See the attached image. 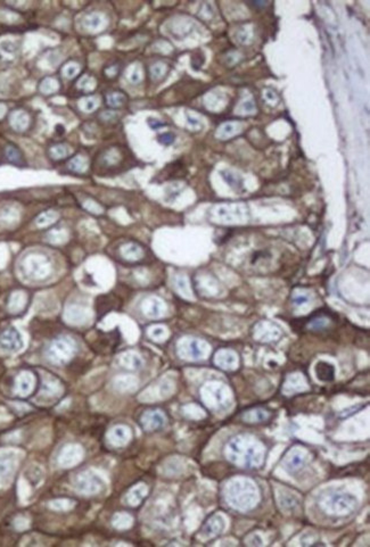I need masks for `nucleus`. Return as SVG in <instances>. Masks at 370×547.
Returning <instances> with one entry per match:
<instances>
[{"instance_id":"4","label":"nucleus","mask_w":370,"mask_h":547,"mask_svg":"<svg viewBox=\"0 0 370 547\" xmlns=\"http://www.w3.org/2000/svg\"><path fill=\"white\" fill-rule=\"evenodd\" d=\"M0 346L7 350H16L22 346L21 337L16 330L6 331L0 337Z\"/></svg>"},{"instance_id":"5","label":"nucleus","mask_w":370,"mask_h":547,"mask_svg":"<svg viewBox=\"0 0 370 547\" xmlns=\"http://www.w3.org/2000/svg\"><path fill=\"white\" fill-rule=\"evenodd\" d=\"M129 439V431L127 428L116 427L108 432V441L113 445H122L125 444Z\"/></svg>"},{"instance_id":"6","label":"nucleus","mask_w":370,"mask_h":547,"mask_svg":"<svg viewBox=\"0 0 370 547\" xmlns=\"http://www.w3.org/2000/svg\"><path fill=\"white\" fill-rule=\"evenodd\" d=\"M316 372L317 377L321 381H331L334 379V366L327 362H318Z\"/></svg>"},{"instance_id":"2","label":"nucleus","mask_w":370,"mask_h":547,"mask_svg":"<svg viewBox=\"0 0 370 547\" xmlns=\"http://www.w3.org/2000/svg\"><path fill=\"white\" fill-rule=\"evenodd\" d=\"M83 458V449L81 446L70 444L62 449L59 454L58 463L63 468H73Z\"/></svg>"},{"instance_id":"8","label":"nucleus","mask_w":370,"mask_h":547,"mask_svg":"<svg viewBox=\"0 0 370 547\" xmlns=\"http://www.w3.org/2000/svg\"><path fill=\"white\" fill-rule=\"evenodd\" d=\"M51 506L53 508H55V510L57 511H67V510H71L72 507L74 506V503L72 502V500H67V499H60V500H54V503L51 504Z\"/></svg>"},{"instance_id":"1","label":"nucleus","mask_w":370,"mask_h":547,"mask_svg":"<svg viewBox=\"0 0 370 547\" xmlns=\"http://www.w3.org/2000/svg\"><path fill=\"white\" fill-rule=\"evenodd\" d=\"M104 483L97 474L91 471L80 473L75 478V488L85 495H95L103 489Z\"/></svg>"},{"instance_id":"3","label":"nucleus","mask_w":370,"mask_h":547,"mask_svg":"<svg viewBox=\"0 0 370 547\" xmlns=\"http://www.w3.org/2000/svg\"><path fill=\"white\" fill-rule=\"evenodd\" d=\"M75 350L74 344L70 339H58L53 344L52 346V355L55 361L63 363L67 362L73 356Z\"/></svg>"},{"instance_id":"7","label":"nucleus","mask_w":370,"mask_h":547,"mask_svg":"<svg viewBox=\"0 0 370 547\" xmlns=\"http://www.w3.org/2000/svg\"><path fill=\"white\" fill-rule=\"evenodd\" d=\"M144 424L148 429H156V428L162 427L164 424V416L161 413L152 412L146 413L144 416Z\"/></svg>"},{"instance_id":"9","label":"nucleus","mask_w":370,"mask_h":547,"mask_svg":"<svg viewBox=\"0 0 370 547\" xmlns=\"http://www.w3.org/2000/svg\"><path fill=\"white\" fill-rule=\"evenodd\" d=\"M145 492H146V489H145L144 487H139L137 488L136 491H132V494L130 495V502L131 504H136V503H139V500L142 497L145 495Z\"/></svg>"}]
</instances>
